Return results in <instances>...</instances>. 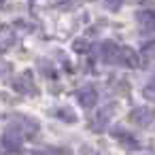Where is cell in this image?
Returning <instances> with one entry per match:
<instances>
[{
	"label": "cell",
	"instance_id": "6da1fadb",
	"mask_svg": "<svg viewBox=\"0 0 155 155\" xmlns=\"http://www.w3.org/2000/svg\"><path fill=\"white\" fill-rule=\"evenodd\" d=\"M130 119H132L134 123H138V125H151V123L155 121V110H153L151 106H138V108L132 110Z\"/></svg>",
	"mask_w": 155,
	"mask_h": 155
},
{
	"label": "cell",
	"instance_id": "7a4b0ae2",
	"mask_svg": "<svg viewBox=\"0 0 155 155\" xmlns=\"http://www.w3.org/2000/svg\"><path fill=\"white\" fill-rule=\"evenodd\" d=\"M79 102H81V106H85V108L96 106V102H98L96 89H94V87H83V89L79 91Z\"/></svg>",
	"mask_w": 155,
	"mask_h": 155
},
{
	"label": "cell",
	"instance_id": "3957f363",
	"mask_svg": "<svg viewBox=\"0 0 155 155\" xmlns=\"http://www.w3.org/2000/svg\"><path fill=\"white\" fill-rule=\"evenodd\" d=\"M15 43V34H13V30L9 28V26H5V28H0V49H9L11 45Z\"/></svg>",
	"mask_w": 155,
	"mask_h": 155
},
{
	"label": "cell",
	"instance_id": "277c9868",
	"mask_svg": "<svg viewBox=\"0 0 155 155\" xmlns=\"http://www.w3.org/2000/svg\"><path fill=\"white\" fill-rule=\"evenodd\" d=\"M2 142H5V147H7L9 151H19V149H21V140H19V136H17L15 132H7V134L2 136Z\"/></svg>",
	"mask_w": 155,
	"mask_h": 155
},
{
	"label": "cell",
	"instance_id": "5b68a950",
	"mask_svg": "<svg viewBox=\"0 0 155 155\" xmlns=\"http://www.w3.org/2000/svg\"><path fill=\"white\" fill-rule=\"evenodd\" d=\"M15 87H17L19 91H24V94L34 91V85H32V81H30V77H28V74H24L21 79H15Z\"/></svg>",
	"mask_w": 155,
	"mask_h": 155
},
{
	"label": "cell",
	"instance_id": "8992f818",
	"mask_svg": "<svg viewBox=\"0 0 155 155\" xmlns=\"http://www.w3.org/2000/svg\"><path fill=\"white\" fill-rule=\"evenodd\" d=\"M121 62H125L127 66H136V64H138V55H136L132 49L125 47V49H121Z\"/></svg>",
	"mask_w": 155,
	"mask_h": 155
},
{
	"label": "cell",
	"instance_id": "52a82bcc",
	"mask_svg": "<svg viewBox=\"0 0 155 155\" xmlns=\"http://www.w3.org/2000/svg\"><path fill=\"white\" fill-rule=\"evenodd\" d=\"M136 19H138L142 26H147V24H149V26H155V13H153V11H140V13L136 15Z\"/></svg>",
	"mask_w": 155,
	"mask_h": 155
},
{
	"label": "cell",
	"instance_id": "ba28073f",
	"mask_svg": "<svg viewBox=\"0 0 155 155\" xmlns=\"http://www.w3.org/2000/svg\"><path fill=\"white\" fill-rule=\"evenodd\" d=\"M121 2H123V0H106V9L108 11H117L121 7Z\"/></svg>",
	"mask_w": 155,
	"mask_h": 155
},
{
	"label": "cell",
	"instance_id": "9c48e42d",
	"mask_svg": "<svg viewBox=\"0 0 155 155\" xmlns=\"http://www.w3.org/2000/svg\"><path fill=\"white\" fill-rule=\"evenodd\" d=\"M144 96H147V98H155V79H153V81L147 85V89H144Z\"/></svg>",
	"mask_w": 155,
	"mask_h": 155
},
{
	"label": "cell",
	"instance_id": "30bf717a",
	"mask_svg": "<svg viewBox=\"0 0 155 155\" xmlns=\"http://www.w3.org/2000/svg\"><path fill=\"white\" fill-rule=\"evenodd\" d=\"M7 70H9V64H5L2 60H0V74H5Z\"/></svg>",
	"mask_w": 155,
	"mask_h": 155
},
{
	"label": "cell",
	"instance_id": "8fae6325",
	"mask_svg": "<svg viewBox=\"0 0 155 155\" xmlns=\"http://www.w3.org/2000/svg\"><path fill=\"white\" fill-rule=\"evenodd\" d=\"M74 49H85V43H74Z\"/></svg>",
	"mask_w": 155,
	"mask_h": 155
}]
</instances>
